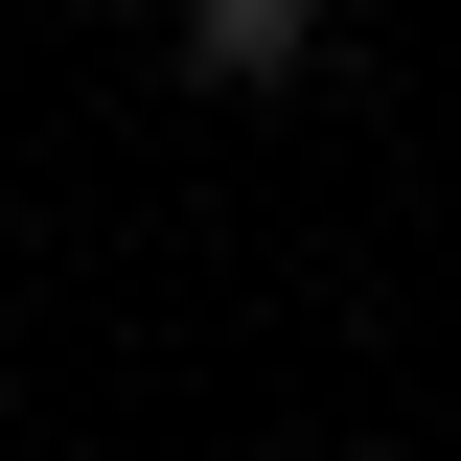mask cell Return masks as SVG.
Masks as SVG:
<instances>
[{"label": "cell", "instance_id": "6da1fadb", "mask_svg": "<svg viewBox=\"0 0 461 461\" xmlns=\"http://www.w3.org/2000/svg\"><path fill=\"white\" fill-rule=\"evenodd\" d=\"M162 69L254 115V93H323V69H346V23H323V0H162Z\"/></svg>", "mask_w": 461, "mask_h": 461}, {"label": "cell", "instance_id": "7a4b0ae2", "mask_svg": "<svg viewBox=\"0 0 461 461\" xmlns=\"http://www.w3.org/2000/svg\"><path fill=\"white\" fill-rule=\"evenodd\" d=\"M323 461H393V438H323Z\"/></svg>", "mask_w": 461, "mask_h": 461}]
</instances>
